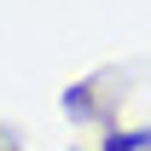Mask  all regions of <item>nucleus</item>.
<instances>
[{
    "label": "nucleus",
    "mask_w": 151,
    "mask_h": 151,
    "mask_svg": "<svg viewBox=\"0 0 151 151\" xmlns=\"http://www.w3.org/2000/svg\"><path fill=\"white\" fill-rule=\"evenodd\" d=\"M139 145H151V128H139V134H105V151H139Z\"/></svg>",
    "instance_id": "nucleus-1"
}]
</instances>
